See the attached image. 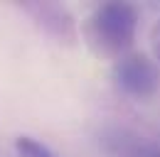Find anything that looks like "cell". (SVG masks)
Instances as JSON below:
<instances>
[{
    "label": "cell",
    "instance_id": "4",
    "mask_svg": "<svg viewBox=\"0 0 160 157\" xmlns=\"http://www.w3.org/2000/svg\"><path fill=\"white\" fill-rule=\"evenodd\" d=\"M101 145L111 157H160V142L131 130H111L101 137Z\"/></svg>",
    "mask_w": 160,
    "mask_h": 157
},
{
    "label": "cell",
    "instance_id": "3",
    "mask_svg": "<svg viewBox=\"0 0 160 157\" xmlns=\"http://www.w3.org/2000/svg\"><path fill=\"white\" fill-rule=\"evenodd\" d=\"M22 10L35 20L49 37L59 39V42H67V44L77 42V35H79L77 32V22H74L72 12L64 5L52 2V0H44V2L27 0V2H22Z\"/></svg>",
    "mask_w": 160,
    "mask_h": 157
},
{
    "label": "cell",
    "instance_id": "5",
    "mask_svg": "<svg viewBox=\"0 0 160 157\" xmlns=\"http://www.w3.org/2000/svg\"><path fill=\"white\" fill-rule=\"evenodd\" d=\"M15 152L20 157H59L52 147H47L44 142H40L30 135H20L15 140Z\"/></svg>",
    "mask_w": 160,
    "mask_h": 157
},
{
    "label": "cell",
    "instance_id": "1",
    "mask_svg": "<svg viewBox=\"0 0 160 157\" xmlns=\"http://www.w3.org/2000/svg\"><path fill=\"white\" fill-rule=\"evenodd\" d=\"M138 7L133 2H103L84 22V39L96 57L121 59L131 52L138 30Z\"/></svg>",
    "mask_w": 160,
    "mask_h": 157
},
{
    "label": "cell",
    "instance_id": "6",
    "mask_svg": "<svg viewBox=\"0 0 160 157\" xmlns=\"http://www.w3.org/2000/svg\"><path fill=\"white\" fill-rule=\"evenodd\" d=\"M150 47H153L155 61H160V20L153 25V30H150Z\"/></svg>",
    "mask_w": 160,
    "mask_h": 157
},
{
    "label": "cell",
    "instance_id": "2",
    "mask_svg": "<svg viewBox=\"0 0 160 157\" xmlns=\"http://www.w3.org/2000/svg\"><path fill=\"white\" fill-rule=\"evenodd\" d=\"M113 83L131 98H148L160 86V69L150 57L140 52H128L113 64Z\"/></svg>",
    "mask_w": 160,
    "mask_h": 157
}]
</instances>
